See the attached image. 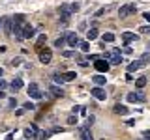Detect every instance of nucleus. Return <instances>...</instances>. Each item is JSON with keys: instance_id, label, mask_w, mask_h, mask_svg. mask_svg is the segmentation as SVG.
Returning a JSON list of instances; mask_svg holds the SVG:
<instances>
[{"instance_id": "42", "label": "nucleus", "mask_w": 150, "mask_h": 140, "mask_svg": "<svg viewBox=\"0 0 150 140\" xmlns=\"http://www.w3.org/2000/svg\"><path fill=\"white\" fill-rule=\"evenodd\" d=\"M2 22H4V19H0V26H2Z\"/></svg>"}, {"instance_id": "36", "label": "nucleus", "mask_w": 150, "mask_h": 140, "mask_svg": "<svg viewBox=\"0 0 150 140\" xmlns=\"http://www.w3.org/2000/svg\"><path fill=\"white\" fill-rule=\"evenodd\" d=\"M92 123H94V116H88V127H90Z\"/></svg>"}, {"instance_id": "5", "label": "nucleus", "mask_w": 150, "mask_h": 140, "mask_svg": "<svg viewBox=\"0 0 150 140\" xmlns=\"http://www.w3.org/2000/svg\"><path fill=\"white\" fill-rule=\"evenodd\" d=\"M126 99H128L129 103H144V101H146V97H144L141 92H131V93L126 95Z\"/></svg>"}, {"instance_id": "28", "label": "nucleus", "mask_w": 150, "mask_h": 140, "mask_svg": "<svg viewBox=\"0 0 150 140\" xmlns=\"http://www.w3.org/2000/svg\"><path fill=\"white\" fill-rule=\"evenodd\" d=\"M68 123L69 125H77V116H69V118H68Z\"/></svg>"}, {"instance_id": "34", "label": "nucleus", "mask_w": 150, "mask_h": 140, "mask_svg": "<svg viewBox=\"0 0 150 140\" xmlns=\"http://www.w3.org/2000/svg\"><path fill=\"white\" fill-rule=\"evenodd\" d=\"M8 86V82L6 80H2V78H0V90H4V88Z\"/></svg>"}, {"instance_id": "31", "label": "nucleus", "mask_w": 150, "mask_h": 140, "mask_svg": "<svg viewBox=\"0 0 150 140\" xmlns=\"http://www.w3.org/2000/svg\"><path fill=\"white\" fill-rule=\"evenodd\" d=\"M62 54L66 56V58H71V56H75V52H73V50H62Z\"/></svg>"}, {"instance_id": "17", "label": "nucleus", "mask_w": 150, "mask_h": 140, "mask_svg": "<svg viewBox=\"0 0 150 140\" xmlns=\"http://www.w3.org/2000/svg\"><path fill=\"white\" fill-rule=\"evenodd\" d=\"M112 112H115V114H120V116H126V114H128V108H126L124 105H115Z\"/></svg>"}, {"instance_id": "24", "label": "nucleus", "mask_w": 150, "mask_h": 140, "mask_svg": "<svg viewBox=\"0 0 150 140\" xmlns=\"http://www.w3.org/2000/svg\"><path fill=\"white\" fill-rule=\"evenodd\" d=\"M135 86H137V88H144V86H146V78H144V77H139L137 80H135Z\"/></svg>"}, {"instance_id": "41", "label": "nucleus", "mask_w": 150, "mask_h": 140, "mask_svg": "<svg viewBox=\"0 0 150 140\" xmlns=\"http://www.w3.org/2000/svg\"><path fill=\"white\" fill-rule=\"evenodd\" d=\"M2 75H4V71H2V67H0V77H2Z\"/></svg>"}, {"instance_id": "1", "label": "nucleus", "mask_w": 150, "mask_h": 140, "mask_svg": "<svg viewBox=\"0 0 150 140\" xmlns=\"http://www.w3.org/2000/svg\"><path fill=\"white\" fill-rule=\"evenodd\" d=\"M105 60H107L111 65H118V64H122L120 49H112V50H109V52H105Z\"/></svg>"}, {"instance_id": "39", "label": "nucleus", "mask_w": 150, "mask_h": 140, "mask_svg": "<svg viewBox=\"0 0 150 140\" xmlns=\"http://www.w3.org/2000/svg\"><path fill=\"white\" fill-rule=\"evenodd\" d=\"M6 140H13V133H9L8 136H6Z\"/></svg>"}, {"instance_id": "15", "label": "nucleus", "mask_w": 150, "mask_h": 140, "mask_svg": "<svg viewBox=\"0 0 150 140\" xmlns=\"http://www.w3.org/2000/svg\"><path fill=\"white\" fill-rule=\"evenodd\" d=\"M143 62H141V60H135V62H131L129 65H128V73H131V71H137V69H141L143 67Z\"/></svg>"}, {"instance_id": "10", "label": "nucleus", "mask_w": 150, "mask_h": 140, "mask_svg": "<svg viewBox=\"0 0 150 140\" xmlns=\"http://www.w3.org/2000/svg\"><path fill=\"white\" fill-rule=\"evenodd\" d=\"M66 39H68V45L69 47H79V45H81L79 36L77 34H71V32H69V34H66Z\"/></svg>"}, {"instance_id": "40", "label": "nucleus", "mask_w": 150, "mask_h": 140, "mask_svg": "<svg viewBox=\"0 0 150 140\" xmlns=\"http://www.w3.org/2000/svg\"><path fill=\"white\" fill-rule=\"evenodd\" d=\"M6 97V93H4V90H0V99H4Z\"/></svg>"}, {"instance_id": "19", "label": "nucleus", "mask_w": 150, "mask_h": 140, "mask_svg": "<svg viewBox=\"0 0 150 140\" xmlns=\"http://www.w3.org/2000/svg\"><path fill=\"white\" fill-rule=\"evenodd\" d=\"M98 37V28H90V30L86 32V39L88 41H94Z\"/></svg>"}, {"instance_id": "29", "label": "nucleus", "mask_w": 150, "mask_h": 140, "mask_svg": "<svg viewBox=\"0 0 150 140\" xmlns=\"http://www.w3.org/2000/svg\"><path fill=\"white\" fill-rule=\"evenodd\" d=\"M79 49H81V50H84V52H88V43H86V41H81Z\"/></svg>"}, {"instance_id": "23", "label": "nucleus", "mask_w": 150, "mask_h": 140, "mask_svg": "<svg viewBox=\"0 0 150 140\" xmlns=\"http://www.w3.org/2000/svg\"><path fill=\"white\" fill-rule=\"evenodd\" d=\"M101 37H103V41H107V43H112V41H115V34H111V32H105Z\"/></svg>"}, {"instance_id": "20", "label": "nucleus", "mask_w": 150, "mask_h": 140, "mask_svg": "<svg viewBox=\"0 0 150 140\" xmlns=\"http://www.w3.org/2000/svg\"><path fill=\"white\" fill-rule=\"evenodd\" d=\"M92 80H94V84H96V86H100V88H101L103 84H105V77H103V75H96Z\"/></svg>"}, {"instance_id": "3", "label": "nucleus", "mask_w": 150, "mask_h": 140, "mask_svg": "<svg viewBox=\"0 0 150 140\" xmlns=\"http://www.w3.org/2000/svg\"><path fill=\"white\" fill-rule=\"evenodd\" d=\"M28 95H30L32 99H41V97H43V93H41L40 86H38L36 82H30V84H28Z\"/></svg>"}, {"instance_id": "13", "label": "nucleus", "mask_w": 150, "mask_h": 140, "mask_svg": "<svg viewBox=\"0 0 150 140\" xmlns=\"http://www.w3.org/2000/svg\"><path fill=\"white\" fill-rule=\"evenodd\" d=\"M122 39H124V43H131V41H137V36H135L133 32H124V34H122Z\"/></svg>"}, {"instance_id": "35", "label": "nucleus", "mask_w": 150, "mask_h": 140, "mask_svg": "<svg viewBox=\"0 0 150 140\" xmlns=\"http://www.w3.org/2000/svg\"><path fill=\"white\" fill-rule=\"evenodd\" d=\"M103 13H105V8H101V9H98V11H96V15H98V17H100V15H103Z\"/></svg>"}, {"instance_id": "25", "label": "nucleus", "mask_w": 150, "mask_h": 140, "mask_svg": "<svg viewBox=\"0 0 150 140\" xmlns=\"http://www.w3.org/2000/svg\"><path fill=\"white\" fill-rule=\"evenodd\" d=\"M47 136H49V133H45V131H38V133H36V140H43V138H47Z\"/></svg>"}, {"instance_id": "21", "label": "nucleus", "mask_w": 150, "mask_h": 140, "mask_svg": "<svg viewBox=\"0 0 150 140\" xmlns=\"http://www.w3.org/2000/svg\"><path fill=\"white\" fill-rule=\"evenodd\" d=\"M45 41H47V36H45V34L38 37V41H36V49H38V52H40V50H41V45H43Z\"/></svg>"}, {"instance_id": "2", "label": "nucleus", "mask_w": 150, "mask_h": 140, "mask_svg": "<svg viewBox=\"0 0 150 140\" xmlns=\"http://www.w3.org/2000/svg\"><path fill=\"white\" fill-rule=\"evenodd\" d=\"M135 11H137V6H135V4H126V6H120L118 15H120V19H126V17L133 15Z\"/></svg>"}, {"instance_id": "30", "label": "nucleus", "mask_w": 150, "mask_h": 140, "mask_svg": "<svg viewBox=\"0 0 150 140\" xmlns=\"http://www.w3.org/2000/svg\"><path fill=\"white\" fill-rule=\"evenodd\" d=\"M148 60H150V52H144L143 56H141V62H143V64H146Z\"/></svg>"}, {"instance_id": "6", "label": "nucleus", "mask_w": 150, "mask_h": 140, "mask_svg": "<svg viewBox=\"0 0 150 140\" xmlns=\"http://www.w3.org/2000/svg\"><path fill=\"white\" fill-rule=\"evenodd\" d=\"M2 26H4V34H6V36H11L13 34V19L11 17H4Z\"/></svg>"}, {"instance_id": "27", "label": "nucleus", "mask_w": 150, "mask_h": 140, "mask_svg": "<svg viewBox=\"0 0 150 140\" xmlns=\"http://www.w3.org/2000/svg\"><path fill=\"white\" fill-rule=\"evenodd\" d=\"M23 108H25V110H34V103H30V101L25 103V105H23Z\"/></svg>"}, {"instance_id": "4", "label": "nucleus", "mask_w": 150, "mask_h": 140, "mask_svg": "<svg viewBox=\"0 0 150 140\" xmlns=\"http://www.w3.org/2000/svg\"><path fill=\"white\" fill-rule=\"evenodd\" d=\"M94 67H96V71H100V73H107L111 69V64L107 62V60H96V62H94Z\"/></svg>"}, {"instance_id": "9", "label": "nucleus", "mask_w": 150, "mask_h": 140, "mask_svg": "<svg viewBox=\"0 0 150 140\" xmlns=\"http://www.w3.org/2000/svg\"><path fill=\"white\" fill-rule=\"evenodd\" d=\"M79 136H81V140H94L92 134H90V127H88V125L79 127Z\"/></svg>"}, {"instance_id": "7", "label": "nucleus", "mask_w": 150, "mask_h": 140, "mask_svg": "<svg viewBox=\"0 0 150 140\" xmlns=\"http://www.w3.org/2000/svg\"><path fill=\"white\" fill-rule=\"evenodd\" d=\"M51 60H53V52H51L49 49H41L40 50V62L41 64H49Z\"/></svg>"}, {"instance_id": "32", "label": "nucleus", "mask_w": 150, "mask_h": 140, "mask_svg": "<svg viewBox=\"0 0 150 140\" xmlns=\"http://www.w3.org/2000/svg\"><path fill=\"white\" fill-rule=\"evenodd\" d=\"M69 9H71V13L79 11V4H69Z\"/></svg>"}, {"instance_id": "11", "label": "nucleus", "mask_w": 150, "mask_h": 140, "mask_svg": "<svg viewBox=\"0 0 150 140\" xmlns=\"http://www.w3.org/2000/svg\"><path fill=\"white\" fill-rule=\"evenodd\" d=\"M23 37L25 39H30V37H34V28H32L30 24H23Z\"/></svg>"}, {"instance_id": "16", "label": "nucleus", "mask_w": 150, "mask_h": 140, "mask_svg": "<svg viewBox=\"0 0 150 140\" xmlns=\"http://www.w3.org/2000/svg\"><path fill=\"white\" fill-rule=\"evenodd\" d=\"M75 78H77V73H75V71H66V73H62V80L64 82L75 80Z\"/></svg>"}, {"instance_id": "18", "label": "nucleus", "mask_w": 150, "mask_h": 140, "mask_svg": "<svg viewBox=\"0 0 150 140\" xmlns=\"http://www.w3.org/2000/svg\"><path fill=\"white\" fill-rule=\"evenodd\" d=\"M11 19H13V24H19V26L25 24V15H23V13H17V15H13Z\"/></svg>"}, {"instance_id": "37", "label": "nucleus", "mask_w": 150, "mask_h": 140, "mask_svg": "<svg viewBox=\"0 0 150 140\" xmlns=\"http://www.w3.org/2000/svg\"><path fill=\"white\" fill-rule=\"evenodd\" d=\"M15 105H17V101H15V99H9V106H11V108H13Z\"/></svg>"}, {"instance_id": "8", "label": "nucleus", "mask_w": 150, "mask_h": 140, "mask_svg": "<svg viewBox=\"0 0 150 140\" xmlns=\"http://www.w3.org/2000/svg\"><path fill=\"white\" fill-rule=\"evenodd\" d=\"M92 95L96 97L98 101H105L107 99V93H105V90H103V88H100V86H96V88H92Z\"/></svg>"}, {"instance_id": "14", "label": "nucleus", "mask_w": 150, "mask_h": 140, "mask_svg": "<svg viewBox=\"0 0 150 140\" xmlns=\"http://www.w3.org/2000/svg\"><path fill=\"white\" fill-rule=\"evenodd\" d=\"M9 88H11L13 92H19L23 88V80H21V78H13V80L9 82Z\"/></svg>"}, {"instance_id": "33", "label": "nucleus", "mask_w": 150, "mask_h": 140, "mask_svg": "<svg viewBox=\"0 0 150 140\" xmlns=\"http://www.w3.org/2000/svg\"><path fill=\"white\" fill-rule=\"evenodd\" d=\"M21 62H23L21 58H13V60H11V65H13V67H15V64H21Z\"/></svg>"}, {"instance_id": "12", "label": "nucleus", "mask_w": 150, "mask_h": 140, "mask_svg": "<svg viewBox=\"0 0 150 140\" xmlns=\"http://www.w3.org/2000/svg\"><path fill=\"white\" fill-rule=\"evenodd\" d=\"M49 92H51V93H53V95H54V97H64V95H66V93H64V90H62V88H58V86H54V84H51V86H49Z\"/></svg>"}, {"instance_id": "22", "label": "nucleus", "mask_w": 150, "mask_h": 140, "mask_svg": "<svg viewBox=\"0 0 150 140\" xmlns=\"http://www.w3.org/2000/svg\"><path fill=\"white\" fill-rule=\"evenodd\" d=\"M66 41H68V39H66V34H64V36H60V37H58V39H56V41H54V47H58V49H62V47H64V43H66Z\"/></svg>"}, {"instance_id": "26", "label": "nucleus", "mask_w": 150, "mask_h": 140, "mask_svg": "<svg viewBox=\"0 0 150 140\" xmlns=\"http://www.w3.org/2000/svg\"><path fill=\"white\" fill-rule=\"evenodd\" d=\"M139 34H150V24H144L139 28Z\"/></svg>"}, {"instance_id": "38", "label": "nucleus", "mask_w": 150, "mask_h": 140, "mask_svg": "<svg viewBox=\"0 0 150 140\" xmlns=\"http://www.w3.org/2000/svg\"><path fill=\"white\" fill-rule=\"evenodd\" d=\"M143 17L146 19V21H150V11H146V13H143Z\"/></svg>"}]
</instances>
